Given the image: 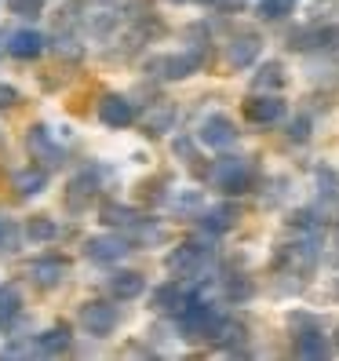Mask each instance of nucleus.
Masks as SVG:
<instances>
[{"label": "nucleus", "mask_w": 339, "mask_h": 361, "mask_svg": "<svg viewBox=\"0 0 339 361\" xmlns=\"http://www.w3.org/2000/svg\"><path fill=\"white\" fill-rule=\"evenodd\" d=\"M211 256H216V248H211L204 238H194V241H183L175 245L172 252L164 256V270L172 274V278H183V281H201L208 267H211Z\"/></svg>", "instance_id": "f257e3e1"}, {"label": "nucleus", "mask_w": 339, "mask_h": 361, "mask_svg": "<svg viewBox=\"0 0 339 361\" xmlns=\"http://www.w3.org/2000/svg\"><path fill=\"white\" fill-rule=\"evenodd\" d=\"M204 62V48H190V51H179V55H157L146 62V70H150L157 80H183L190 73H197Z\"/></svg>", "instance_id": "f03ea898"}, {"label": "nucleus", "mask_w": 339, "mask_h": 361, "mask_svg": "<svg viewBox=\"0 0 339 361\" xmlns=\"http://www.w3.org/2000/svg\"><path fill=\"white\" fill-rule=\"evenodd\" d=\"M211 183H216V190H223V194H230V197L248 194L252 164L245 157H219L216 164H211Z\"/></svg>", "instance_id": "7ed1b4c3"}, {"label": "nucleus", "mask_w": 339, "mask_h": 361, "mask_svg": "<svg viewBox=\"0 0 339 361\" xmlns=\"http://www.w3.org/2000/svg\"><path fill=\"white\" fill-rule=\"evenodd\" d=\"M278 267L288 270V274H295V278H310L314 267H317V233L300 238V241H292V245H281Z\"/></svg>", "instance_id": "20e7f679"}, {"label": "nucleus", "mask_w": 339, "mask_h": 361, "mask_svg": "<svg viewBox=\"0 0 339 361\" xmlns=\"http://www.w3.org/2000/svg\"><path fill=\"white\" fill-rule=\"evenodd\" d=\"M132 252V241L124 238V233L117 230V233H95V238H88L84 241V256H88L92 263H99V267H113V263H121L124 256Z\"/></svg>", "instance_id": "39448f33"}, {"label": "nucleus", "mask_w": 339, "mask_h": 361, "mask_svg": "<svg viewBox=\"0 0 339 361\" xmlns=\"http://www.w3.org/2000/svg\"><path fill=\"white\" fill-rule=\"evenodd\" d=\"M80 325L88 336H110L121 322V314L110 300H88V303H80Z\"/></svg>", "instance_id": "423d86ee"}, {"label": "nucleus", "mask_w": 339, "mask_h": 361, "mask_svg": "<svg viewBox=\"0 0 339 361\" xmlns=\"http://www.w3.org/2000/svg\"><path fill=\"white\" fill-rule=\"evenodd\" d=\"M194 300H197V292H190V288L183 285V278H175V281H168V285H161V288L150 292V310L179 317Z\"/></svg>", "instance_id": "0eeeda50"}, {"label": "nucleus", "mask_w": 339, "mask_h": 361, "mask_svg": "<svg viewBox=\"0 0 339 361\" xmlns=\"http://www.w3.org/2000/svg\"><path fill=\"white\" fill-rule=\"evenodd\" d=\"M292 325H300V329H295V354H300V357H310V361L328 357V339L321 336V329H317L310 317L295 314Z\"/></svg>", "instance_id": "6e6552de"}, {"label": "nucleus", "mask_w": 339, "mask_h": 361, "mask_svg": "<svg viewBox=\"0 0 339 361\" xmlns=\"http://www.w3.org/2000/svg\"><path fill=\"white\" fill-rule=\"evenodd\" d=\"M197 139L208 146V150H230L238 142V128L226 114H208L197 128Z\"/></svg>", "instance_id": "1a4fd4ad"}, {"label": "nucleus", "mask_w": 339, "mask_h": 361, "mask_svg": "<svg viewBox=\"0 0 339 361\" xmlns=\"http://www.w3.org/2000/svg\"><path fill=\"white\" fill-rule=\"evenodd\" d=\"M26 150H30L33 161H40L44 168L62 164V146L51 139V132L44 128V124H33V128L26 132Z\"/></svg>", "instance_id": "9d476101"}, {"label": "nucleus", "mask_w": 339, "mask_h": 361, "mask_svg": "<svg viewBox=\"0 0 339 361\" xmlns=\"http://www.w3.org/2000/svg\"><path fill=\"white\" fill-rule=\"evenodd\" d=\"M30 274V281L40 285V288H58L62 281H66V274H70V263L66 259H58V256H40L26 267Z\"/></svg>", "instance_id": "9b49d317"}, {"label": "nucleus", "mask_w": 339, "mask_h": 361, "mask_svg": "<svg viewBox=\"0 0 339 361\" xmlns=\"http://www.w3.org/2000/svg\"><path fill=\"white\" fill-rule=\"evenodd\" d=\"M245 117L252 124H263V128H266V124H278L285 117V102L278 95H270V92H256L245 102Z\"/></svg>", "instance_id": "f8f14e48"}, {"label": "nucleus", "mask_w": 339, "mask_h": 361, "mask_svg": "<svg viewBox=\"0 0 339 361\" xmlns=\"http://www.w3.org/2000/svg\"><path fill=\"white\" fill-rule=\"evenodd\" d=\"M99 121L106 124V128H128V124L135 121V106L124 99V95H102L99 102Z\"/></svg>", "instance_id": "ddd939ff"}, {"label": "nucleus", "mask_w": 339, "mask_h": 361, "mask_svg": "<svg viewBox=\"0 0 339 361\" xmlns=\"http://www.w3.org/2000/svg\"><path fill=\"white\" fill-rule=\"evenodd\" d=\"M48 48V40L44 33H37V30H15L8 37V55L18 59V62H30V59H40Z\"/></svg>", "instance_id": "4468645a"}, {"label": "nucleus", "mask_w": 339, "mask_h": 361, "mask_svg": "<svg viewBox=\"0 0 339 361\" xmlns=\"http://www.w3.org/2000/svg\"><path fill=\"white\" fill-rule=\"evenodd\" d=\"M70 343H73V336H70V325H51V329H44L37 339H33V350L40 354V357H58V354H66L70 350Z\"/></svg>", "instance_id": "2eb2a0df"}, {"label": "nucleus", "mask_w": 339, "mask_h": 361, "mask_svg": "<svg viewBox=\"0 0 339 361\" xmlns=\"http://www.w3.org/2000/svg\"><path fill=\"white\" fill-rule=\"evenodd\" d=\"M259 48H263V40H259L256 33H238L234 40H230V48H226L230 66H234V70L252 66V62H256V55H259Z\"/></svg>", "instance_id": "dca6fc26"}, {"label": "nucleus", "mask_w": 339, "mask_h": 361, "mask_svg": "<svg viewBox=\"0 0 339 361\" xmlns=\"http://www.w3.org/2000/svg\"><path fill=\"white\" fill-rule=\"evenodd\" d=\"M175 121H179L175 102H154L150 110L142 114V128L150 132V135H164V132L175 128Z\"/></svg>", "instance_id": "f3484780"}, {"label": "nucleus", "mask_w": 339, "mask_h": 361, "mask_svg": "<svg viewBox=\"0 0 339 361\" xmlns=\"http://www.w3.org/2000/svg\"><path fill=\"white\" fill-rule=\"evenodd\" d=\"M95 194H99V168H84V172H77L70 179L66 201H70V208H80L84 201H92Z\"/></svg>", "instance_id": "a211bd4d"}, {"label": "nucleus", "mask_w": 339, "mask_h": 361, "mask_svg": "<svg viewBox=\"0 0 339 361\" xmlns=\"http://www.w3.org/2000/svg\"><path fill=\"white\" fill-rule=\"evenodd\" d=\"M110 292H113V300H135V295L146 292V278L139 270H113L110 274Z\"/></svg>", "instance_id": "6ab92c4d"}, {"label": "nucleus", "mask_w": 339, "mask_h": 361, "mask_svg": "<svg viewBox=\"0 0 339 361\" xmlns=\"http://www.w3.org/2000/svg\"><path fill=\"white\" fill-rule=\"evenodd\" d=\"M99 219L106 223V226H110V230H132L142 216H139V212L135 208H128V204H117V201H106L102 208H99Z\"/></svg>", "instance_id": "aec40b11"}, {"label": "nucleus", "mask_w": 339, "mask_h": 361, "mask_svg": "<svg viewBox=\"0 0 339 361\" xmlns=\"http://www.w3.org/2000/svg\"><path fill=\"white\" fill-rule=\"evenodd\" d=\"M11 183L18 197H37L48 190V168H23V172H15Z\"/></svg>", "instance_id": "412c9836"}, {"label": "nucleus", "mask_w": 339, "mask_h": 361, "mask_svg": "<svg viewBox=\"0 0 339 361\" xmlns=\"http://www.w3.org/2000/svg\"><path fill=\"white\" fill-rule=\"evenodd\" d=\"M234 219H238V212L230 208V204H216V208H204V212H201V230H204V233H211V238H216V233H226L230 226H234Z\"/></svg>", "instance_id": "4be33fe9"}, {"label": "nucleus", "mask_w": 339, "mask_h": 361, "mask_svg": "<svg viewBox=\"0 0 339 361\" xmlns=\"http://www.w3.org/2000/svg\"><path fill=\"white\" fill-rule=\"evenodd\" d=\"M278 88H285V66L270 59L256 70V77H252V92H278Z\"/></svg>", "instance_id": "5701e85b"}, {"label": "nucleus", "mask_w": 339, "mask_h": 361, "mask_svg": "<svg viewBox=\"0 0 339 361\" xmlns=\"http://www.w3.org/2000/svg\"><path fill=\"white\" fill-rule=\"evenodd\" d=\"M18 314H23V295H18V288L0 285V329H8Z\"/></svg>", "instance_id": "b1692460"}, {"label": "nucleus", "mask_w": 339, "mask_h": 361, "mask_svg": "<svg viewBox=\"0 0 339 361\" xmlns=\"http://www.w3.org/2000/svg\"><path fill=\"white\" fill-rule=\"evenodd\" d=\"M26 238L37 241V245L55 241V238H58V226H55V219H48V216H33V219L26 223Z\"/></svg>", "instance_id": "393cba45"}, {"label": "nucleus", "mask_w": 339, "mask_h": 361, "mask_svg": "<svg viewBox=\"0 0 339 361\" xmlns=\"http://www.w3.org/2000/svg\"><path fill=\"white\" fill-rule=\"evenodd\" d=\"M292 8H295V0H259V15L263 18H285V15H292Z\"/></svg>", "instance_id": "a878e982"}, {"label": "nucleus", "mask_w": 339, "mask_h": 361, "mask_svg": "<svg viewBox=\"0 0 339 361\" xmlns=\"http://www.w3.org/2000/svg\"><path fill=\"white\" fill-rule=\"evenodd\" d=\"M8 11L18 18H37L44 11V0H8Z\"/></svg>", "instance_id": "bb28decb"}, {"label": "nucleus", "mask_w": 339, "mask_h": 361, "mask_svg": "<svg viewBox=\"0 0 339 361\" xmlns=\"http://www.w3.org/2000/svg\"><path fill=\"white\" fill-rule=\"evenodd\" d=\"M168 204H172L175 212H194V208H201V194L197 190H183V194L168 197Z\"/></svg>", "instance_id": "cd10ccee"}, {"label": "nucleus", "mask_w": 339, "mask_h": 361, "mask_svg": "<svg viewBox=\"0 0 339 361\" xmlns=\"http://www.w3.org/2000/svg\"><path fill=\"white\" fill-rule=\"evenodd\" d=\"M55 48H58L62 55H66V59H80V44H77L73 37H66V33H62V37H55Z\"/></svg>", "instance_id": "c85d7f7f"}, {"label": "nucleus", "mask_w": 339, "mask_h": 361, "mask_svg": "<svg viewBox=\"0 0 339 361\" xmlns=\"http://www.w3.org/2000/svg\"><path fill=\"white\" fill-rule=\"evenodd\" d=\"M310 135V121L307 117H295L292 124H288V139H295V142H303Z\"/></svg>", "instance_id": "c756f323"}, {"label": "nucleus", "mask_w": 339, "mask_h": 361, "mask_svg": "<svg viewBox=\"0 0 339 361\" xmlns=\"http://www.w3.org/2000/svg\"><path fill=\"white\" fill-rule=\"evenodd\" d=\"M18 88H11V84H0V110H11V106H18Z\"/></svg>", "instance_id": "7c9ffc66"}, {"label": "nucleus", "mask_w": 339, "mask_h": 361, "mask_svg": "<svg viewBox=\"0 0 339 361\" xmlns=\"http://www.w3.org/2000/svg\"><path fill=\"white\" fill-rule=\"evenodd\" d=\"M172 150H175L183 161H190V164L197 161V154H194V142H190V139H175V146H172Z\"/></svg>", "instance_id": "2f4dec72"}, {"label": "nucleus", "mask_w": 339, "mask_h": 361, "mask_svg": "<svg viewBox=\"0 0 339 361\" xmlns=\"http://www.w3.org/2000/svg\"><path fill=\"white\" fill-rule=\"evenodd\" d=\"M201 4H216V8H238L241 0H201Z\"/></svg>", "instance_id": "473e14b6"}, {"label": "nucleus", "mask_w": 339, "mask_h": 361, "mask_svg": "<svg viewBox=\"0 0 339 361\" xmlns=\"http://www.w3.org/2000/svg\"><path fill=\"white\" fill-rule=\"evenodd\" d=\"M0 233H4V216H0Z\"/></svg>", "instance_id": "72a5a7b5"}, {"label": "nucleus", "mask_w": 339, "mask_h": 361, "mask_svg": "<svg viewBox=\"0 0 339 361\" xmlns=\"http://www.w3.org/2000/svg\"><path fill=\"white\" fill-rule=\"evenodd\" d=\"M335 347H339V329H335Z\"/></svg>", "instance_id": "f704fd0d"}, {"label": "nucleus", "mask_w": 339, "mask_h": 361, "mask_svg": "<svg viewBox=\"0 0 339 361\" xmlns=\"http://www.w3.org/2000/svg\"><path fill=\"white\" fill-rule=\"evenodd\" d=\"M335 295H339V281H335Z\"/></svg>", "instance_id": "c9c22d12"}, {"label": "nucleus", "mask_w": 339, "mask_h": 361, "mask_svg": "<svg viewBox=\"0 0 339 361\" xmlns=\"http://www.w3.org/2000/svg\"><path fill=\"white\" fill-rule=\"evenodd\" d=\"M172 4H183V0H172Z\"/></svg>", "instance_id": "e433bc0d"}]
</instances>
